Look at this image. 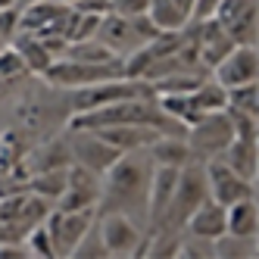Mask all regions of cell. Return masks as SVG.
I'll list each match as a JSON object with an SVG mask.
<instances>
[{
	"mask_svg": "<svg viewBox=\"0 0 259 259\" xmlns=\"http://www.w3.org/2000/svg\"><path fill=\"white\" fill-rule=\"evenodd\" d=\"M100 181H103V175L84 169L78 162H72L69 165V178H66V191L60 194V200L53 203V206L57 209H97Z\"/></svg>",
	"mask_w": 259,
	"mask_h": 259,
	"instance_id": "7c38bea8",
	"label": "cell"
},
{
	"mask_svg": "<svg viewBox=\"0 0 259 259\" xmlns=\"http://www.w3.org/2000/svg\"><path fill=\"white\" fill-rule=\"evenodd\" d=\"M13 7H19V0H0V10H13Z\"/></svg>",
	"mask_w": 259,
	"mask_h": 259,
	"instance_id": "74e56055",
	"label": "cell"
},
{
	"mask_svg": "<svg viewBox=\"0 0 259 259\" xmlns=\"http://www.w3.org/2000/svg\"><path fill=\"white\" fill-rule=\"evenodd\" d=\"M60 4H75V0H60Z\"/></svg>",
	"mask_w": 259,
	"mask_h": 259,
	"instance_id": "f35d334b",
	"label": "cell"
},
{
	"mask_svg": "<svg viewBox=\"0 0 259 259\" xmlns=\"http://www.w3.org/2000/svg\"><path fill=\"white\" fill-rule=\"evenodd\" d=\"M147 156H150L153 165H172V169H181V165H188L194 159L188 141L178 135H156L147 147Z\"/></svg>",
	"mask_w": 259,
	"mask_h": 259,
	"instance_id": "ac0fdd59",
	"label": "cell"
},
{
	"mask_svg": "<svg viewBox=\"0 0 259 259\" xmlns=\"http://www.w3.org/2000/svg\"><path fill=\"white\" fill-rule=\"evenodd\" d=\"M212 19L228 31L234 44H256L259 0H219Z\"/></svg>",
	"mask_w": 259,
	"mask_h": 259,
	"instance_id": "9c48e42d",
	"label": "cell"
},
{
	"mask_svg": "<svg viewBox=\"0 0 259 259\" xmlns=\"http://www.w3.org/2000/svg\"><path fill=\"white\" fill-rule=\"evenodd\" d=\"M144 16L150 19L159 31H178L184 28L191 19H188V13H184L175 0H147V10Z\"/></svg>",
	"mask_w": 259,
	"mask_h": 259,
	"instance_id": "cb8c5ba5",
	"label": "cell"
},
{
	"mask_svg": "<svg viewBox=\"0 0 259 259\" xmlns=\"http://www.w3.org/2000/svg\"><path fill=\"white\" fill-rule=\"evenodd\" d=\"M256 237H240V234H222L212 240V256L215 259H256Z\"/></svg>",
	"mask_w": 259,
	"mask_h": 259,
	"instance_id": "83f0119b",
	"label": "cell"
},
{
	"mask_svg": "<svg viewBox=\"0 0 259 259\" xmlns=\"http://www.w3.org/2000/svg\"><path fill=\"white\" fill-rule=\"evenodd\" d=\"M72 165V150H69V141L66 138H53L47 144H41L28 159H25V169L28 172H44V169H66Z\"/></svg>",
	"mask_w": 259,
	"mask_h": 259,
	"instance_id": "7402d4cb",
	"label": "cell"
},
{
	"mask_svg": "<svg viewBox=\"0 0 259 259\" xmlns=\"http://www.w3.org/2000/svg\"><path fill=\"white\" fill-rule=\"evenodd\" d=\"M184 228L191 231V237H200V240H212L225 234V206L222 203H215L212 197H206L200 203V206L188 215V222H184Z\"/></svg>",
	"mask_w": 259,
	"mask_h": 259,
	"instance_id": "e0dca14e",
	"label": "cell"
},
{
	"mask_svg": "<svg viewBox=\"0 0 259 259\" xmlns=\"http://www.w3.org/2000/svg\"><path fill=\"white\" fill-rule=\"evenodd\" d=\"M175 4H178L184 13H188V19H191V7H194V0H175Z\"/></svg>",
	"mask_w": 259,
	"mask_h": 259,
	"instance_id": "8d00e7d4",
	"label": "cell"
},
{
	"mask_svg": "<svg viewBox=\"0 0 259 259\" xmlns=\"http://www.w3.org/2000/svg\"><path fill=\"white\" fill-rule=\"evenodd\" d=\"M225 231L240 234V237H256L259 231V209H256V197H244L225 206Z\"/></svg>",
	"mask_w": 259,
	"mask_h": 259,
	"instance_id": "44dd1931",
	"label": "cell"
},
{
	"mask_svg": "<svg viewBox=\"0 0 259 259\" xmlns=\"http://www.w3.org/2000/svg\"><path fill=\"white\" fill-rule=\"evenodd\" d=\"M215 7H219V0H194V7H191V22L209 19V16L215 13Z\"/></svg>",
	"mask_w": 259,
	"mask_h": 259,
	"instance_id": "d590c367",
	"label": "cell"
},
{
	"mask_svg": "<svg viewBox=\"0 0 259 259\" xmlns=\"http://www.w3.org/2000/svg\"><path fill=\"white\" fill-rule=\"evenodd\" d=\"M25 72V63L19 57V50L16 47H0V81L4 78H16Z\"/></svg>",
	"mask_w": 259,
	"mask_h": 259,
	"instance_id": "1f68e13d",
	"label": "cell"
},
{
	"mask_svg": "<svg viewBox=\"0 0 259 259\" xmlns=\"http://www.w3.org/2000/svg\"><path fill=\"white\" fill-rule=\"evenodd\" d=\"M147 94H153L150 81L119 75V78L72 88L69 91V106H72V113H84V109H94V106H106V103H116V100H132V97H147Z\"/></svg>",
	"mask_w": 259,
	"mask_h": 259,
	"instance_id": "277c9868",
	"label": "cell"
},
{
	"mask_svg": "<svg viewBox=\"0 0 259 259\" xmlns=\"http://www.w3.org/2000/svg\"><path fill=\"white\" fill-rule=\"evenodd\" d=\"M25 250H28V256H38V259H57V253H53V240H50V231H47V225L41 222V225H34L28 234H25Z\"/></svg>",
	"mask_w": 259,
	"mask_h": 259,
	"instance_id": "4dcf8cb0",
	"label": "cell"
},
{
	"mask_svg": "<svg viewBox=\"0 0 259 259\" xmlns=\"http://www.w3.org/2000/svg\"><path fill=\"white\" fill-rule=\"evenodd\" d=\"M206 197H209L206 169H203L200 159H191L188 165H181V169H178V181H175L172 200H169V206H165L162 222H159L153 231H181L184 222H188V215H191Z\"/></svg>",
	"mask_w": 259,
	"mask_h": 259,
	"instance_id": "7a4b0ae2",
	"label": "cell"
},
{
	"mask_svg": "<svg viewBox=\"0 0 259 259\" xmlns=\"http://www.w3.org/2000/svg\"><path fill=\"white\" fill-rule=\"evenodd\" d=\"M97 231L106 247V256H144L147 253L144 225L125 212H97Z\"/></svg>",
	"mask_w": 259,
	"mask_h": 259,
	"instance_id": "5b68a950",
	"label": "cell"
},
{
	"mask_svg": "<svg viewBox=\"0 0 259 259\" xmlns=\"http://www.w3.org/2000/svg\"><path fill=\"white\" fill-rule=\"evenodd\" d=\"M203 169H206L209 197L215 203H222V206H231V203L244 200V197H256V181H247L244 175H237L222 156L206 159V162H203Z\"/></svg>",
	"mask_w": 259,
	"mask_h": 259,
	"instance_id": "30bf717a",
	"label": "cell"
},
{
	"mask_svg": "<svg viewBox=\"0 0 259 259\" xmlns=\"http://www.w3.org/2000/svg\"><path fill=\"white\" fill-rule=\"evenodd\" d=\"M225 97H228V106L225 109L247 113V116H259V88H256V81L225 88Z\"/></svg>",
	"mask_w": 259,
	"mask_h": 259,
	"instance_id": "f1b7e54d",
	"label": "cell"
},
{
	"mask_svg": "<svg viewBox=\"0 0 259 259\" xmlns=\"http://www.w3.org/2000/svg\"><path fill=\"white\" fill-rule=\"evenodd\" d=\"M175 181H178V169L172 165H153L150 169V188H147V215H144V225L147 228H156L162 215H165V206L172 200V191H175Z\"/></svg>",
	"mask_w": 259,
	"mask_h": 259,
	"instance_id": "9a60e30c",
	"label": "cell"
},
{
	"mask_svg": "<svg viewBox=\"0 0 259 259\" xmlns=\"http://www.w3.org/2000/svg\"><path fill=\"white\" fill-rule=\"evenodd\" d=\"M222 159H225L237 175H244L247 181H256V169H259L256 138H231L228 147L222 150Z\"/></svg>",
	"mask_w": 259,
	"mask_h": 259,
	"instance_id": "ffe728a7",
	"label": "cell"
},
{
	"mask_svg": "<svg viewBox=\"0 0 259 259\" xmlns=\"http://www.w3.org/2000/svg\"><path fill=\"white\" fill-rule=\"evenodd\" d=\"M209 72H212V81H219L222 88L256 81L259 78V50H256V44H234Z\"/></svg>",
	"mask_w": 259,
	"mask_h": 259,
	"instance_id": "8fae6325",
	"label": "cell"
},
{
	"mask_svg": "<svg viewBox=\"0 0 259 259\" xmlns=\"http://www.w3.org/2000/svg\"><path fill=\"white\" fill-rule=\"evenodd\" d=\"M122 75V63H81V60H69V57H57L44 72L41 78L53 88H81V84H94V81H106V78H119Z\"/></svg>",
	"mask_w": 259,
	"mask_h": 259,
	"instance_id": "52a82bcc",
	"label": "cell"
},
{
	"mask_svg": "<svg viewBox=\"0 0 259 259\" xmlns=\"http://www.w3.org/2000/svg\"><path fill=\"white\" fill-rule=\"evenodd\" d=\"M0 47H4V38H0Z\"/></svg>",
	"mask_w": 259,
	"mask_h": 259,
	"instance_id": "ab89813d",
	"label": "cell"
},
{
	"mask_svg": "<svg viewBox=\"0 0 259 259\" xmlns=\"http://www.w3.org/2000/svg\"><path fill=\"white\" fill-rule=\"evenodd\" d=\"M63 57H69V60H81V63H122V57L116 50H109L103 41H97V38H84V41H72V44H66V50H63Z\"/></svg>",
	"mask_w": 259,
	"mask_h": 259,
	"instance_id": "484cf974",
	"label": "cell"
},
{
	"mask_svg": "<svg viewBox=\"0 0 259 259\" xmlns=\"http://www.w3.org/2000/svg\"><path fill=\"white\" fill-rule=\"evenodd\" d=\"M231 138H234V125H231L228 109H215V113L200 116L194 125H188V135H184L194 159H200V162L222 156V150L228 147Z\"/></svg>",
	"mask_w": 259,
	"mask_h": 259,
	"instance_id": "8992f818",
	"label": "cell"
},
{
	"mask_svg": "<svg viewBox=\"0 0 259 259\" xmlns=\"http://www.w3.org/2000/svg\"><path fill=\"white\" fill-rule=\"evenodd\" d=\"M69 150H72V162H78V165H84V169L97 172V175H103L109 165L122 156L116 147H109L103 138H97L94 132H88V128H75V132H72Z\"/></svg>",
	"mask_w": 259,
	"mask_h": 259,
	"instance_id": "4fadbf2b",
	"label": "cell"
},
{
	"mask_svg": "<svg viewBox=\"0 0 259 259\" xmlns=\"http://www.w3.org/2000/svg\"><path fill=\"white\" fill-rule=\"evenodd\" d=\"M94 219H97V209H57L53 206L44 219L50 240H53V253L69 256L72 247L81 240V234L94 225Z\"/></svg>",
	"mask_w": 259,
	"mask_h": 259,
	"instance_id": "ba28073f",
	"label": "cell"
},
{
	"mask_svg": "<svg viewBox=\"0 0 259 259\" xmlns=\"http://www.w3.org/2000/svg\"><path fill=\"white\" fill-rule=\"evenodd\" d=\"M150 169L153 162L147 150L122 153L100 181V200L97 212H125L144 225L147 215V188H150Z\"/></svg>",
	"mask_w": 259,
	"mask_h": 259,
	"instance_id": "6da1fadb",
	"label": "cell"
},
{
	"mask_svg": "<svg viewBox=\"0 0 259 259\" xmlns=\"http://www.w3.org/2000/svg\"><path fill=\"white\" fill-rule=\"evenodd\" d=\"M113 13H122V16H138L147 10V0H109Z\"/></svg>",
	"mask_w": 259,
	"mask_h": 259,
	"instance_id": "e575fe53",
	"label": "cell"
},
{
	"mask_svg": "<svg viewBox=\"0 0 259 259\" xmlns=\"http://www.w3.org/2000/svg\"><path fill=\"white\" fill-rule=\"evenodd\" d=\"M188 106H191V125L206 116V113H215V109H225L228 106V97H225V88L219 81H200L191 94H188Z\"/></svg>",
	"mask_w": 259,
	"mask_h": 259,
	"instance_id": "603a6c76",
	"label": "cell"
},
{
	"mask_svg": "<svg viewBox=\"0 0 259 259\" xmlns=\"http://www.w3.org/2000/svg\"><path fill=\"white\" fill-rule=\"evenodd\" d=\"M69 7H72V10H78V13H97V16L113 13L109 0H75V4H69Z\"/></svg>",
	"mask_w": 259,
	"mask_h": 259,
	"instance_id": "836d02e7",
	"label": "cell"
},
{
	"mask_svg": "<svg viewBox=\"0 0 259 259\" xmlns=\"http://www.w3.org/2000/svg\"><path fill=\"white\" fill-rule=\"evenodd\" d=\"M188 25H191L194 47H197V63H200V69L209 72L234 47V41L228 38V31L222 28L212 16H209V19H200V22H188Z\"/></svg>",
	"mask_w": 259,
	"mask_h": 259,
	"instance_id": "5bb4252c",
	"label": "cell"
},
{
	"mask_svg": "<svg viewBox=\"0 0 259 259\" xmlns=\"http://www.w3.org/2000/svg\"><path fill=\"white\" fill-rule=\"evenodd\" d=\"M66 13H69V4H60V0H28L25 10L19 7V28L38 34Z\"/></svg>",
	"mask_w": 259,
	"mask_h": 259,
	"instance_id": "d6986e66",
	"label": "cell"
},
{
	"mask_svg": "<svg viewBox=\"0 0 259 259\" xmlns=\"http://www.w3.org/2000/svg\"><path fill=\"white\" fill-rule=\"evenodd\" d=\"M181 259H200V256H212V244L209 240H200V237H191V240H178V253Z\"/></svg>",
	"mask_w": 259,
	"mask_h": 259,
	"instance_id": "d6a6232c",
	"label": "cell"
},
{
	"mask_svg": "<svg viewBox=\"0 0 259 259\" xmlns=\"http://www.w3.org/2000/svg\"><path fill=\"white\" fill-rule=\"evenodd\" d=\"M13 47L19 50V57H22V63H25V72H31V75H41V72H44L53 60H57L38 38H34L31 31H25L22 38H16Z\"/></svg>",
	"mask_w": 259,
	"mask_h": 259,
	"instance_id": "4316f807",
	"label": "cell"
},
{
	"mask_svg": "<svg viewBox=\"0 0 259 259\" xmlns=\"http://www.w3.org/2000/svg\"><path fill=\"white\" fill-rule=\"evenodd\" d=\"M66 178H69V165L66 169H44V172H31L28 175V191L38 194L47 203H57L60 194L66 191Z\"/></svg>",
	"mask_w": 259,
	"mask_h": 259,
	"instance_id": "d4e9b609",
	"label": "cell"
},
{
	"mask_svg": "<svg viewBox=\"0 0 259 259\" xmlns=\"http://www.w3.org/2000/svg\"><path fill=\"white\" fill-rule=\"evenodd\" d=\"M156 34H159V28L147 19L144 13H138V16L106 13L103 19H100V25H97V34H94V38L103 41L109 50H116L119 57H125V53L144 47L147 41H153Z\"/></svg>",
	"mask_w": 259,
	"mask_h": 259,
	"instance_id": "3957f363",
	"label": "cell"
},
{
	"mask_svg": "<svg viewBox=\"0 0 259 259\" xmlns=\"http://www.w3.org/2000/svg\"><path fill=\"white\" fill-rule=\"evenodd\" d=\"M97 138H103L109 147H116L119 153H132V150H147L150 141L156 138L153 128L147 125H103V128H88Z\"/></svg>",
	"mask_w": 259,
	"mask_h": 259,
	"instance_id": "2e32d148",
	"label": "cell"
},
{
	"mask_svg": "<svg viewBox=\"0 0 259 259\" xmlns=\"http://www.w3.org/2000/svg\"><path fill=\"white\" fill-rule=\"evenodd\" d=\"M69 259H106V247H103V240H100V231H97V219H94V225H91L81 240L75 247H72Z\"/></svg>",
	"mask_w": 259,
	"mask_h": 259,
	"instance_id": "f546056e",
	"label": "cell"
}]
</instances>
